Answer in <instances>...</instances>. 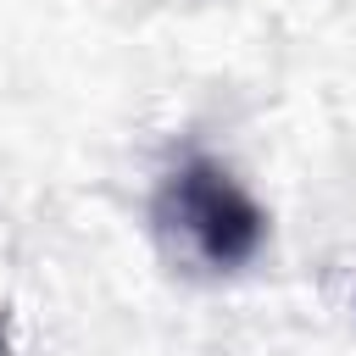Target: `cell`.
Segmentation results:
<instances>
[{
	"mask_svg": "<svg viewBox=\"0 0 356 356\" xmlns=\"http://www.w3.org/2000/svg\"><path fill=\"white\" fill-rule=\"evenodd\" d=\"M0 356H6V339H0Z\"/></svg>",
	"mask_w": 356,
	"mask_h": 356,
	"instance_id": "7a4b0ae2",
	"label": "cell"
},
{
	"mask_svg": "<svg viewBox=\"0 0 356 356\" xmlns=\"http://www.w3.org/2000/svg\"><path fill=\"white\" fill-rule=\"evenodd\" d=\"M150 222L161 245L200 273H239L267 245V211L250 189L211 156H184L150 200Z\"/></svg>",
	"mask_w": 356,
	"mask_h": 356,
	"instance_id": "6da1fadb",
	"label": "cell"
}]
</instances>
